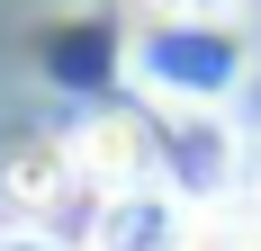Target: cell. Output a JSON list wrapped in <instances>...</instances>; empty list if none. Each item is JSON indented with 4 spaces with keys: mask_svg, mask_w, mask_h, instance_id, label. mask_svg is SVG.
I'll use <instances>...</instances> for the list:
<instances>
[{
    "mask_svg": "<svg viewBox=\"0 0 261 251\" xmlns=\"http://www.w3.org/2000/svg\"><path fill=\"white\" fill-rule=\"evenodd\" d=\"M99 251H180L189 242V215L162 198L153 179H135V189H108L99 198Z\"/></svg>",
    "mask_w": 261,
    "mask_h": 251,
    "instance_id": "1",
    "label": "cell"
},
{
    "mask_svg": "<svg viewBox=\"0 0 261 251\" xmlns=\"http://www.w3.org/2000/svg\"><path fill=\"white\" fill-rule=\"evenodd\" d=\"M9 198H18L27 215H54L63 198H99V189H90V171H81V144H72V135H45V144H18V152H9Z\"/></svg>",
    "mask_w": 261,
    "mask_h": 251,
    "instance_id": "2",
    "label": "cell"
},
{
    "mask_svg": "<svg viewBox=\"0 0 261 251\" xmlns=\"http://www.w3.org/2000/svg\"><path fill=\"white\" fill-rule=\"evenodd\" d=\"M72 144H81V171H90V189H135V179H153V135H144V117H90L72 125Z\"/></svg>",
    "mask_w": 261,
    "mask_h": 251,
    "instance_id": "3",
    "label": "cell"
},
{
    "mask_svg": "<svg viewBox=\"0 0 261 251\" xmlns=\"http://www.w3.org/2000/svg\"><path fill=\"white\" fill-rule=\"evenodd\" d=\"M180 251H261V242H252V233L234 225V215H198V225H189V242H180Z\"/></svg>",
    "mask_w": 261,
    "mask_h": 251,
    "instance_id": "4",
    "label": "cell"
},
{
    "mask_svg": "<svg viewBox=\"0 0 261 251\" xmlns=\"http://www.w3.org/2000/svg\"><path fill=\"white\" fill-rule=\"evenodd\" d=\"M0 251H63V242H54V233H36V225H27V233H0Z\"/></svg>",
    "mask_w": 261,
    "mask_h": 251,
    "instance_id": "5",
    "label": "cell"
}]
</instances>
